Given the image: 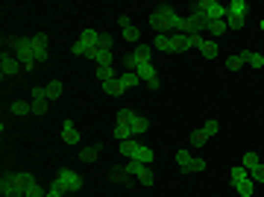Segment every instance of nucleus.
Returning <instances> with one entry per match:
<instances>
[{"label":"nucleus","mask_w":264,"mask_h":197,"mask_svg":"<svg viewBox=\"0 0 264 197\" xmlns=\"http://www.w3.org/2000/svg\"><path fill=\"white\" fill-rule=\"evenodd\" d=\"M247 12H250L247 0H232V3L226 6V27H229V29H241V27L247 24Z\"/></svg>","instance_id":"nucleus-1"},{"label":"nucleus","mask_w":264,"mask_h":197,"mask_svg":"<svg viewBox=\"0 0 264 197\" xmlns=\"http://www.w3.org/2000/svg\"><path fill=\"white\" fill-rule=\"evenodd\" d=\"M191 12H200L206 21H226V6L217 0H197Z\"/></svg>","instance_id":"nucleus-2"},{"label":"nucleus","mask_w":264,"mask_h":197,"mask_svg":"<svg viewBox=\"0 0 264 197\" xmlns=\"http://www.w3.org/2000/svg\"><path fill=\"white\" fill-rule=\"evenodd\" d=\"M15 56H18V62L24 65V71H32V68H35V50H32V41H29V38H18Z\"/></svg>","instance_id":"nucleus-3"},{"label":"nucleus","mask_w":264,"mask_h":197,"mask_svg":"<svg viewBox=\"0 0 264 197\" xmlns=\"http://www.w3.org/2000/svg\"><path fill=\"white\" fill-rule=\"evenodd\" d=\"M59 189H65V195H71V192H79L82 189V177L79 174H73L71 168H62L59 174H56V180H53Z\"/></svg>","instance_id":"nucleus-4"},{"label":"nucleus","mask_w":264,"mask_h":197,"mask_svg":"<svg viewBox=\"0 0 264 197\" xmlns=\"http://www.w3.org/2000/svg\"><path fill=\"white\" fill-rule=\"evenodd\" d=\"M126 174H135V180L141 183V186H153L156 183V177H153V171H150V165H141V162H135V159H126Z\"/></svg>","instance_id":"nucleus-5"},{"label":"nucleus","mask_w":264,"mask_h":197,"mask_svg":"<svg viewBox=\"0 0 264 197\" xmlns=\"http://www.w3.org/2000/svg\"><path fill=\"white\" fill-rule=\"evenodd\" d=\"M29 41H32V50H35V62L50 59V50H47V32H35V35H29Z\"/></svg>","instance_id":"nucleus-6"},{"label":"nucleus","mask_w":264,"mask_h":197,"mask_svg":"<svg viewBox=\"0 0 264 197\" xmlns=\"http://www.w3.org/2000/svg\"><path fill=\"white\" fill-rule=\"evenodd\" d=\"M21 68H24V65L18 62L15 53H3V56H0V71H3V77H15Z\"/></svg>","instance_id":"nucleus-7"},{"label":"nucleus","mask_w":264,"mask_h":197,"mask_svg":"<svg viewBox=\"0 0 264 197\" xmlns=\"http://www.w3.org/2000/svg\"><path fill=\"white\" fill-rule=\"evenodd\" d=\"M191 47H194V38H191V35H182V32L170 35V53H185V50H191Z\"/></svg>","instance_id":"nucleus-8"},{"label":"nucleus","mask_w":264,"mask_h":197,"mask_svg":"<svg viewBox=\"0 0 264 197\" xmlns=\"http://www.w3.org/2000/svg\"><path fill=\"white\" fill-rule=\"evenodd\" d=\"M62 141H65V144H79V130H76V124H73L71 118L62 124Z\"/></svg>","instance_id":"nucleus-9"},{"label":"nucleus","mask_w":264,"mask_h":197,"mask_svg":"<svg viewBox=\"0 0 264 197\" xmlns=\"http://www.w3.org/2000/svg\"><path fill=\"white\" fill-rule=\"evenodd\" d=\"M100 85H103V94H109V97H118V94H123V91H126V85H123L120 74H118L115 80H109V83H100Z\"/></svg>","instance_id":"nucleus-10"},{"label":"nucleus","mask_w":264,"mask_h":197,"mask_svg":"<svg viewBox=\"0 0 264 197\" xmlns=\"http://www.w3.org/2000/svg\"><path fill=\"white\" fill-rule=\"evenodd\" d=\"M150 56H153V44H138V47L132 50L135 65H147V62H150Z\"/></svg>","instance_id":"nucleus-11"},{"label":"nucleus","mask_w":264,"mask_h":197,"mask_svg":"<svg viewBox=\"0 0 264 197\" xmlns=\"http://www.w3.org/2000/svg\"><path fill=\"white\" fill-rule=\"evenodd\" d=\"M29 186H38V180H35L32 174H15V189H18L21 195H26Z\"/></svg>","instance_id":"nucleus-12"},{"label":"nucleus","mask_w":264,"mask_h":197,"mask_svg":"<svg viewBox=\"0 0 264 197\" xmlns=\"http://www.w3.org/2000/svg\"><path fill=\"white\" fill-rule=\"evenodd\" d=\"M135 74H138V80H141V83H153V80H159V77H156V68H153V62H147V65H138V68H135Z\"/></svg>","instance_id":"nucleus-13"},{"label":"nucleus","mask_w":264,"mask_h":197,"mask_svg":"<svg viewBox=\"0 0 264 197\" xmlns=\"http://www.w3.org/2000/svg\"><path fill=\"white\" fill-rule=\"evenodd\" d=\"M200 53H203V59H217V41L215 38H206L200 44Z\"/></svg>","instance_id":"nucleus-14"},{"label":"nucleus","mask_w":264,"mask_h":197,"mask_svg":"<svg viewBox=\"0 0 264 197\" xmlns=\"http://www.w3.org/2000/svg\"><path fill=\"white\" fill-rule=\"evenodd\" d=\"M132 159H135V162H141V165H150V162H153V150H150V147H144V144H138V147H135V153H132Z\"/></svg>","instance_id":"nucleus-15"},{"label":"nucleus","mask_w":264,"mask_h":197,"mask_svg":"<svg viewBox=\"0 0 264 197\" xmlns=\"http://www.w3.org/2000/svg\"><path fill=\"white\" fill-rule=\"evenodd\" d=\"M62 91H65V85H62L59 80H50V83H47V100H50V103H53V100H59V97H62Z\"/></svg>","instance_id":"nucleus-16"},{"label":"nucleus","mask_w":264,"mask_h":197,"mask_svg":"<svg viewBox=\"0 0 264 197\" xmlns=\"http://www.w3.org/2000/svg\"><path fill=\"white\" fill-rule=\"evenodd\" d=\"M129 127H132V136H144V133L150 130V121H147V118H141V115H135Z\"/></svg>","instance_id":"nucleus-17"},{"label":"nucleus","mask_w":264,"mask_h":197,"mask_svg":"<svg viewBox=\"0 0 264 197\" xmlns=\"http://www.w3.org/2000/svg\"><path fill=\"white\" fill-rule=\"evenodd\" d=\"M191 162H194V156H191V150H176V165H179V171H185V174H188V168H191Z\"/></svg>","instance_id":"nucleus-18"},{"label":"nucleus","mask_w":264,"mask_h":197,"mask_svg":"<svg viewBox=\"0 0 264 197\" xmlns=\"http://www.w3.org/2000/svg\"><path fill=\"white\" fill-rule=\"evenodd\" d=\"M241 165H244L247 171H256V168L262 165V156H259L256 150H247V153H244V162H241Z\"/></svg>","instance_id":"nucleus-19"},{"label":"nucleus","mask_w":264,"mask_h":197,"mask_svg":"<svg viewBox=\"0 0 264 197\" xmlns=\"http://www.w3.org/2000/svg\"><path fill=\"white\" fill-rule=\"evenodd\" d=\"M241 56H244L247 65H253V68H264V56H262V53H256V50H244Z\"/></svg>","instance_id":"nucleus-20"},{"label":"nucleus","mask_w":264,"mask_h":197,"mask_svg":"<svg viewBox=\"0 0 264 197\" xmlns=\"http://www.w3.org/2000/svg\"><path fill=\"white\" fill-rule=\"evenodd\" d=\"M235 192L241 197H253V192H256V183L247 177V180H241V183H235Z\"/></svg>","instance_id":"nucleus-21"},{"label":"nucleus","mask_w":264,"mask_h":197,"mask_svg":"<svg viewBox=\"0 0 264 197\" xmlns=\"http://www.w3.org/2000/svg\"><path fill=\"white\" fill-rule=\"evenodd\" d=\"M79 41H85L88 47H97V44H100V32L88 27V29H82V35H79Z\"/></svg>","instance_id":"nucleus-22"},{"label":"nucleus","mask_w":264,"mask_h":197,"mask_svg":"<svg viewBox=\"0 0 264 197\" xmlns=\"http://www.w3.org/2000/svg\"><path fill=\"white\" fill-rule=\"evenodd\" d=\"M118 74H115V65H97V80L100 83H109V80H115Z\"/></svg>","instance_id":"nucleus-23"},{"label":"nucleus","mask_w":264,"mask_h":197,"mask_svg":"<svg viewBox=\"0 0 264 197\" xmlns=\"http://www.w3.org/2000/svg\"><path fill=\"white\" fill-rule=\"evenodd\" d=\"M115 139H118V141L135 139V136H132V127H129V124H118V127H115Z\"/></svg>","instance_id":"nucleus-24"},{"label":"nucleus","mask_w":264,"mask_h":197,"mask_svg":"<svg viewBox=\"0 0 264 197\" xmlns=\"http://www.w3.org/2000/svg\"><path fill=\"white\" fill-rule=\"evenodd\" d=\"M153 50L170 53V35H156V38H153Z\"/></svg>","instance_id":"nucleus-25"},{"label":"nucleus","mask_w":264,"mask_h":197,"mask_svg":"<svg viewBox=\"0 0 264 197\" xmlns=\"http://www.w3.org/2000/svg\"><path fill=\"white\" fill-rule=\"evenodd\" d=\"M9 109H12V115H29V112H32V103L15 100V103H9Z\"/></svg>","instance_id":"nucleus-26"},{"label":"nucleus","mask_w":264,"mask_h":197,"mask_svg":"<svg viewBox=\"0 0 264 197\" xmlns=\"http://www.w3.org/2000/svg\"><path fill=\"white\" fill-rule=\"evenodd\" d=\"M247 177H250V171H247L244 165H235V168L229 171V180H232V186H235V183H241V180H247Z\"/></svg>","instance_id":"nucleus-27"},{"label":"nucleus","mask_w":264,"mask_h":197,"mask_svg":"<svg viewBox=\"0 0 264 197\" xmlns=\"http://www.w3.org/2000/svg\"><path fill=\"white\" fill-rule=\"evenodd\" d=\"M97 156H100V147H82L79 150V159L82 162H97Z\"/></svg>","instance_id":"nucleus-28"},{"label":"nucleus","mask_w":264,"mask_h":197,"mask_svg":"<svg viewBox=\"0 0 264 197\" xmlns=\"http://www.w3.org/2000/svg\"><path fill=\"white\" fill-rule=\"evenodd\" d=\"M229 27H226V21H209V29L206 32H212V35H223Z\"/></svg>","instance_id":"nucleus-29"},{"label":"nucleus","mask_w":264,"mask_h":197,"mask_svg":"<svg viewBox=\"0 0 264 197\" xmlns=\"http://www.w3.org/2000/svg\"><path fill=\"white\" fill-rule=\"evenodd\" d=\"M120 80H123V85H126V88H135V85L141 83L135 71H123V74H120Z\"/></svg>","instance_id":"nucleus-30"},{"label":"nucleus","mask_w":264,"mask_h":197,"mask_svg":"<svg viewBox=\"0 0 264 197\" xmlns=\"http://www.w3.org/2000/svg\"><path fill=\"white\" fill-rule=\"evenodd\" d=\"M112 180L115 183H123V186H132V180L126 177V168H112Z\"/></svg>","instance_id":"nucleus-31"},{"label":"nucleus","mask_w":264,"mask_h":197,"mask_svg":"<svg viewBox=\"0 0 264 197\" xmlns=\"http://www.w3.org/2000/svg\"><path fill=\"white\" fill-rule=\"evenodd\" d=\"M135 115H138V112H132V109H126V106H123V109H118V124H132V118H135Z\"/></svg>","instance_id":"nucleus-32"},{"label":"nucleus","mask_w":264,"mask_h":197,"mask_svg":"<svg viewBox=\"0 0 264 197\" xmlns=\"http://www.w3.org/2000/svg\"><path fill=\"white\" fill-rule=\"evenodd\" d=\"M200 130H203V133H206V136H209V139H212V136H217V130H220V124H217V121H215V118H209V121H206V124H203V127H200Z\"/></svg>","instance_id":"nucleus-33"},{"label":"nucleus","mask_w":264,"mask_h":197,"mask_svg":"<svg viewBox=\"0 0 264 197\" xmlns=\"http://www.w3.org/2000/svg\"><path fill=\"white\" fill-rule=\"evenodd\" d=\"M88 50H91V47H88L85 41H79V38H76V41H73V47H71V53H73V56H88Z\"/></svg>","instance_id":"nucleus-34"},{"label":"nucleus","mask_w":264,"mask_h":197,"mask_svg":"<svg viewBox=\"0 0 264 197\" xmlns=\"http://www.w3.org/2000/svg\"><path fill=\"white\" fill-rule=\"evenodd\" d=\"M112 62H115L112 50H100V47H97V65H112Z\"/></svg>","instance_id":"nucleus-35"},{"label":"nucleus","mask_w":264,"mask_h":197,"mask_svg":"<svg viewBox=\"0 0 264 197\" xmlns=\"http://www.w3.org/2000/svg\"><path fill=\"white\" fill-rule=\"evenodd\" d=\"M206 141H209V136H206L203 130H194V133H191V144H194V147H203Z\"/></svg>","instance_id":"nucleus-36"},{"label":"nucleus","mask_w":264,"mask_h":197,"mask_svg":"<svg viewBox=\"0 0 264 197\" xmlns=\"http://www.w3.org/2000/svg\"><path fill=\"white\" fill-rule=\"evenodd\" d=\"M135 147H138V141H132V139H129V141H120V153H123L126 159H132V153H135Z\"/></svg>","instance_id":"nucleus-37"},{"label":"nucleus","mask_w":264,"mask_h":197,"mask_svg":"<svg viewBox=\"0 0 264 197\" xmlns=\"http://www.w3.org/2000/svg\"><path fill=\"white\" fill-rule=\"evenodd\" d=\"M241 65H247V62H244V56H241V53H238V56H229V59H226V68H229V71H238V68H241Z\"/></svg>","instance_id":"nucleus-38"},{"label":"nucleus","mask_w":264,"mask_h":197,"mask_svg":"<svg viewBox=\"0 0 264 197\" xmlns=\"http://www.w3.org/2000/svg\"><path fill=\"white\" fill-rule=\"evenodd\" d=\"M32 103H50V100H47V88H38V85H35V88H32Z\"/></svg>","instance_id":"nucleus-39"},{"label":"nucleus","mask_w":264,"mask_h":197,"mask_svg":"<svg viewBox=\"0 0 264 197\" xmlns=\"http://www.w3.org/2000/svg\"><path fill=\"white\" fill-rule=\"evenodd\" d=\"M123 38H126V41H138V38H141V29H138V27H126V29H123Z\"/></svg>","instance_id":"nucleus-40"},{"label":"nucleus","mask_w":264,"mask_h":197,"mask_svg":"<svg viewBox=\"0 0 264 197\" xmlns=\"http://www.w3.org/2000/svg\"><path fill=\"white\" fill-rule=\"evenodd\" d=\"M112 44H115V38H112L109 32H100V44H97V47H100V50H112Z\"/></svg>","instance_id":"nucleus-41"},{"label":"nucleus","mask_w":264,"mask_h":197,"mask_svg":"<svg viewBox=\"0 0 264 197\" xmlns=\"http://www.w3.org/2000/svg\"><path fill=\"white\" fill-rule=\"evenodd\" d=\"M250 180H253L256 186H262V183H264V162L256 168V171H250Z\"/></svg>","instance_id":"nucleus-42"},{"label":"nucleus","mask_w":264,"mask_h":197,"mask_svg":"<svg viewBox=\"0 0 264 197\" xmlns=\"http://www.w3.org/2000/svg\"><path fill=\"white\" fill-rule=\"evenodd\" d=\"M200 174V171H206V159H200V156H194V162H191V168H188V174Z\"/></svg>","instance_id":"nucleus-43"},{"label":"nucleus","mask_w":264,"mask_h":197,"mask_svg":"<svg viewBox=\"0 0 264 197\" xmlns=\"http://www.w3.org/2000/svg\"><path fill=\"white\" fill-rule=\"evenodd\" d=\"M24 197H47V192H44L41 186H29V189H26V195H24Z\"/></svg>","instance_id":"nucleus-44"},{"label":"nucleus","mask_w":264,"mask_h":197,"mask_svg":"<svg viewBox=\"0 0 264 197\" xmlns=\"http://www.w3.org/2000/svg\"><path fill=\"white\" fill-rule=\"evenodd\" d=\"M47 197H65V189H59V186L53 183V186L47 189Z\"/></svg>","instance_id":"nucleus-45"},{"label":"nucleus","mask_w":264,"mask_h":197,"mask_svg":"<svg viewBox=\"0 0 264 197\" xmlns=\"http://www.w3.org/2000/svg\"><path fill=\"white\" fill-rule=\"evenodd\" d=\"M32 115H47V103H32Z\"/></svg>","instance_id":"nucleus-46"},{"label":"nucleus","mask_w":264,"mask_h":197,"mask_svg":"<svg viewBox=\"0 0 264 197\" xmlns=\"http://www.w3.org/2000/svg\"><path fill=\"white\" fill-rule=\"evenodd\" d=\"M118 24H120V29H126V27H132V24H129V18H126V15H120V18H118Z\"/></svg>","instance_id":"nucleus-47"},{"label":"nucleus","mask_w":264,"mask_h":197,"mask_svg":"<svg viewBox=\"0 0 264 197\" xmlns=\"http://www.w3.org/2000/svg\"><path fill=\"white\" fill-rule=\"evenodd\" d=\"M262 32H264V18H262Z\"/></svg>","instance_id":"nucleus-48"}]
</instances>
